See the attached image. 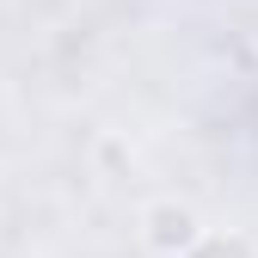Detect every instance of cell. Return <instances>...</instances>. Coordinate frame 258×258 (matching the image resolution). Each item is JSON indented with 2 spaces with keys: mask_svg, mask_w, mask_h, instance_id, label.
<instances>
[{
  "mask_svg": "<svg viewBox=\"0 0 258 258\" xmlns=\"http://www.w3.org/2000/svg\"><path fill=\"white\" fill-rule=\"evenodd\" d=\"M190 240V215L184 209H154V246H184Z\"/></svg>",
  "mask_w": 258,
  "mask_h": 258,
  "instance_id": "obj_1",
  "label": "cell"
},
{
  "mask_svg": "<svg viewBox=\"0 0 258 258\" xmlns=\"http://www.w3.org/2000/svg\"><path fill=\"white\" fill-rule=\"evenodd\" d=\"M203 258H246V246H240V240H215Z\"/></svg>",
  "mask_w": 258,
  "mask_h": 258,
  "instance_id": "obj_2",
  "label": "cell"
}]
</instances>
